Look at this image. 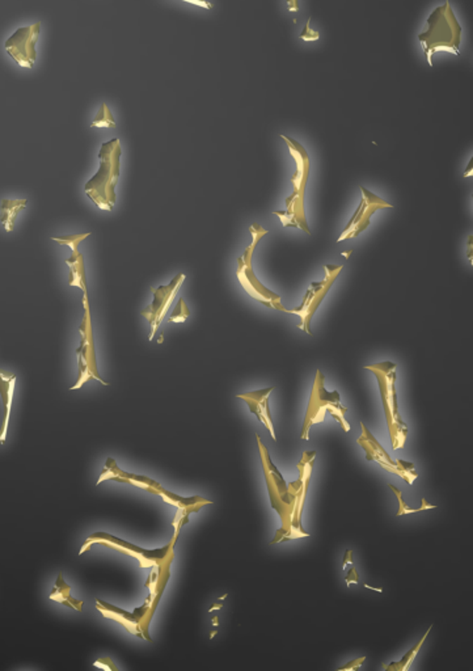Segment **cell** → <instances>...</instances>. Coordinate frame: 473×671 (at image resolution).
<instances>
[{
    "instance_id": "6da1fadb",
    "label": "cell",
    "mask_w": 473,
    "mask_h": 671,
    "mask_svg": "<svg viewBox=\"0 0 473 671\" xmlns=\"http://www.w3.org/2000/svg\"><path fill=\"white\" fill-rule=\"evenodd\" d=\"M122 148L118 138L101 145L98 152L100 168L86 184V195L100 210L112 211L116 204V186L121 171Z\"/></svg>"
},
{
    "instance_id": "7a4b0ae2",
    "label": "cell",
    "mask_w": 473,
    "mask_h": 671,
    "mask_svg": "<svg viewBox=\"0 0 473 671\" xmlns=\"http://www.w3.org/2000/svg\"><path fill=\"white\" fill-rule=\"evenodd\" d=\"M418 41L424 45L426 59L433 66L432 57L438 50H448L459 54L462 41V27L456 20L450 1L439 6L427 19V30L418 34Z\"/></svg>"
},
{
    "instance_id": "3957f363",
    "label": "cell",
    "mask_w": 473,
    "mask_h": 671,
    "mask_svg": "<svg viewBox=\"0 0 473 671\" xmlns=\"http://www.w3.org/2000/svg\"><path fill=\"white\" fill-rule=\"evenodd\" d=\"M83 303H84V318H83V321L79 327L80 345L77 349L79 374H77V383L71 387V389H80L89 379L98 380L104 386L108 384L107 382L100 377L98 370H97L96 346H95V337H93L88 292H84Z\"/></svg>"
},
{
    "instance_id": "277c9868",
    "label": "cell",
    "mask_w": 473,
    "mask_h": 671,
    "mask_svg": "<svg viewBox=\"0 0 473 671\" xmlns=\"http://www.w3.org/2000/svg\"><path fill=\"white\" fill-rule=\"evenodd\" d=\"M41 32V22H36L30 27H22L16 30L10 39L6 41L4 48L10 57L21 66L32 68L37 59L36 45Z\"/></svg>"
},
{
    "instance_id": "5b68a950",
    "label": "cell",
    "mask_w": 473,
    "mask_h": 671,
    "mask_svg": "<svg viewBox=\"0 0 473 671\" xmlns=\"http://www.w3.org/2000/svg\"><path fill=\"white\" fill-rule=\"evenodd\" d=\"M183 280H185V275L180 273L167 286H159L157 289H154V287L150 289L151 292L154 294V301L148 307H145V310L141 311V315L147 319V321L150 323V327H151V332L148 334V340L151 341L154 339L155 333L157 331V328L160 327L167 312L174 302Z\"/></svg>"
},
{
    "instance_id": "8992f818",
    "label": "cell",
    "mask_w": 473,
    "mask_h": 671,
    "mask_svg": "<svg viewBox=\"0 0 473 671\" xmlns=\"http://www.w3.org/2000/svg\"><path fill=\"white\" fill-rule=\"evenodd\" d=\"M177 536L179 534L174 535V542L177 540ZM92 540H105L107 543H104V545L107 547H110V548H116V549H122V551H131V556L133 557H138L139 559V563L141 565L145 568L148 565L154 566L155 561H164L168 556V552L169 549H172L174 547V543L171 545H165L164 548H160V549H153V551H148V549H143L141 547H136V545H131L129 542H125L122 539H118L116 536L109 535L107 533H95L92 535L89 536L87 539V542H92Z\"/></svg>"
},
{
    "instance_id": "52a82bcc",
    "label": "cell",
    "mask_w": 473,
    "mask_h": 671,
    "mask_svg": "<svg viewBox=\"0 0 473 671\" xmlns=\"http://www.w3.org/2000/svg\"><path fill=\"white\" fill-rule=\"evenodd\" d=\"M96 602L97 604H98L97 608L103 613V615H105L107 618H113V620H117V622L121 623L122 625H125V628L129 632L136 634L138 637H143L141 631H138L136 625L141 624L142 619H145V613H147V610H148V606L153 602V595H151V594H150V597H148V601H147L142 607L136 608L134 613H129V611H125V610H121V608H118L116 606L107 604L105 601H101V599H97Z\"/></svg>"
},
{
    "instance_id": "ba28073f",
    "label": "cell",
    "mask_w": 473,
    "mask_h": 671,
    "mask_svg": "<svg viewBox=\"0 0 473 671\" xmlns=\"http://www.w3.org/2000/svg\"><path fill=\"white\" fill-rule=\"evenodd\" d=\"M15 382H16V375H7L3 371H0V396L4 407V417H3V425L0 430V445L6 442L7 428L10 421L11 405H12V398L15 391Z\"/></svg>"
},
{
    "instance_id": "9c48e42d",
    "label": "cell",
    "mask_w": 473,
    "mask_h": 671,
    "mask_svg": "<svg viewBox=\"0 0 473 671\" xmlns=\"http://www.w3.org/2000/svg\"><path fill=\"white\" fill-rule=\"evenodd\" d=\"M71 256L66 259V263L70 268L68 285L82 289L83 292H87V274H86V263L83 254L79 252L77 248L71 249Z\"/></svg>"
},
{
    "instance_id": "30bf717a",
    "label": "cell",
    "mask_w": 473,
    "mask_h": 671,
    "mask_svg": "<svg viewBox=\"0 0 473 671\" xmlns=\"http://www.w3.org/2000/svg\"><path fill=\"white\" fill-rule=\"evenodd\" d=\"M27 200H3L0 206V222L6 231L11 233L15 227L16 218L21 210L27 207Z\"/></svg>"
},
{
    "instance_id": "8fae6325",
    "label": "cell",
    "mask_w": 473,
    "mask_h": 671,
    "mask_svg": "<svg viewBox=\"0 0 473 671\" xmlns=\"http://www.w3.org/2000/svg\"><path fill=\"white\" fill-rule=\"evenodd\" d=\"M430 630H432V627L427 630V632L424 634V637L420 640V642L415 645V648H413V649H410L409 652L406 653V656L403 657V660H401V661L394 662V663H391V665L386 666L387 670H391V669H396V670H406V669H408V667L412 665V661L415 660V654H417V652H418V649L421 648V645H422L424 641H425L426 636H427V633L430 632Z\"/></svg>"
},
{
    "instance_id": "7c38bea8",
    "label": "cell",
    "mask_w": 473,
    "mask_h": 671,
    "mask_svg": "<svg viewBox=\"0 0 473 671\" xmlns=\"http://www.w3.org/2000/svg\"><path fill=\"white\" fill-rule=\"evenodd\" d=\"M91 127H116V121L107 104H101L96 117L91 124Z\"/></svg>"
},
{
    "instance_id": "4fadbf2b",
    "label": "cell",
    "mask_w": 473,
    "mask_h": 671,
    "mask_svg": "<svg viewBox=\"0 0 473 671\" xmlns=\"http://www.w3.org/2000/svg\"><path fill=\"white\" fill-rule=\"evenodd\" d=\"M88 236H91V233H88V234L70 235V236H53L51 240L59 244V245H62V247H70V248L72 249V248L79 247V244L82 243L83 240H86Z\"/></svg>"
},
{
    "instance_id": "5bb4252c",
    "label": "cell",
    "mask_w": 473,
    "mask_h": 671,
    "mask_svg": "<svg viewBox=\"0 0 473 671\" xmlns=\"http://www.w3.org/2000/svg\"><path fill=\"white\" fill-rule=\"evenodd\" d=\"M189 315H190V311H189L186 303L183 302V298H180L179 302L176 304V307H174V312L168 318V323H183L189 318Z\"/></svg>"
},
{
    "instance_id": "9a60e30c",
    "label": "cell",
    "mask_w": 473,
    "mask_h": 671,
    "mask_svg": "<svg viewBox=\"0 0 473 671\" xmlns=\"http://www.w3.org/2000/svg\"><path fill=\"white\" fill-rule=\"evenodd\" d=\"M309 21L311 19L307 20L304 28H303V32L300 33V39H304V41H318L320 39L319 32L318 30H311L309 27Z\"/></svg>"
},
{
    "instance_id": "2e32d148",
    "label": "cell",
    "mask_w": 473,
    "mask_h": 671,
    "mask_svg": "<svg viewBox=\"0 0 473 671\" xmlns=\"http://www.w3.org/2000/svg\"><path fill=\"white\" fill-rule=\"evenodd\" d=\"M181 1H185V3H190V4L198 6V7H202V8H206V10H213V4H212V3H209L207 0H181Z\"/></svg>"
},
{
    "instance_id": "e0dca14e",
    "label": "cell",
    "mask_w": 473,
    "mask_h": 671,
    "mask_svg": "<svg viewBox=\"0 0 473 671\" xmlns=\"http://www.w3.org/2000/svg\"><path fill=\"white\" fill-rule=\"evenodd\" d=\"M351 582H356V584H359V578H358L357 572H356V568L353 566L350 569V572L348 573V577H346V585H350Z\"/></svg>"
},
{
    "instance_id": "ac0fdd59",
    "label": "cell",
    "mask_w": 473,
    "mask_h": 671,
    "mask_svg": "<svg viewBox=\"0 0 473 671\" xmlns=\"http://www.w3.org/2000/svg\"><path fill=\"white\" fill-rule=\"evenodd\" d=\"M287 10L290 12H298L299 11V0H286Z\"/></svg>"
},
{
    "instance_id": "d6986e66",
    "label": "cell",
    "mask_w": 473,
    "mask_h": 671,
    "mask_svg": "<svg viewBox=\"0 0 473 671\" xmlns=\"http://www.w3.org/2000/svg\"><path fill=\"white\" fill-rule=\"evenodd\" d=\"M350 554H351V551H346V554H345V560H344V566H345L346 563H349L350 565H353V559H351V556H350Z\"/></svg>"
}]
</instances>
